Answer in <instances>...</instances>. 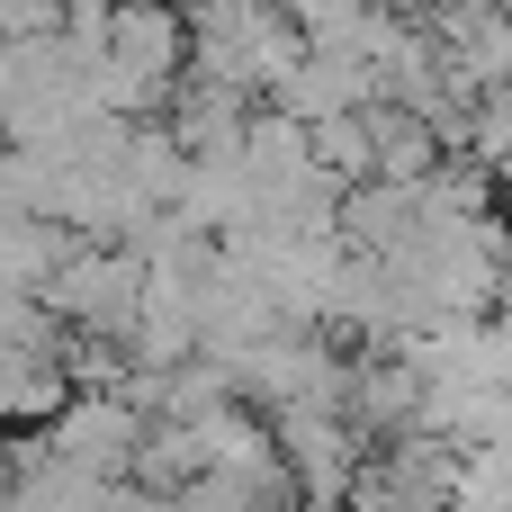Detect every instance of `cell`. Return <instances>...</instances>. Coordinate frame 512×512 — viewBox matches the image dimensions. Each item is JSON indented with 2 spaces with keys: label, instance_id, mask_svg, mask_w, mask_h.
<instances>
[{
  "label": "cell",
  "instance_id": "obj_1",
  "mask_svg": "<svg viewBox=\"0 0 512 512\" xmlns=\"http://www.w3.org/2000/svg\"><path fill=\"white\" fill-rule=\"evenodd\" d=\"M369 99H378V63H369V54H333V45H315V54L270 90V108H288V117H306V126L351 117V108H369Z\"/></svg>",
  "mask_w": 512,
  "mask_h": 512
},
{
  "label": "cell",
  "instance_id": "obj_2",
  "mask_svg": "<svg viewBox=\"0 0 512 512\" xmlns=\"http://www.w3.org/2000/svg\"><path fill=\"white\" fill-rule=\"evenodd\" d=\"M261 90H243V81H207V72H189L180 81V99H171V135L189 144V153H243V135H252V108Z\"/></svg>",
  "mask_w": 512,
  "mask_h": 512
},
{
  "label": "cell",
  "instance_id": "obj_3",
  "mask_svg": "<svg viewBox=\"0 0 512 512\" xmlns=\"http://www.w3.org/2000/svg\"><path fill=\"white\" fill-rule=\"evenodd\" d=\"M117 9H135V0H117Z\"/></svg>",
  "mask_w": 512,
  "mask_h": 512
}]
</instances>
